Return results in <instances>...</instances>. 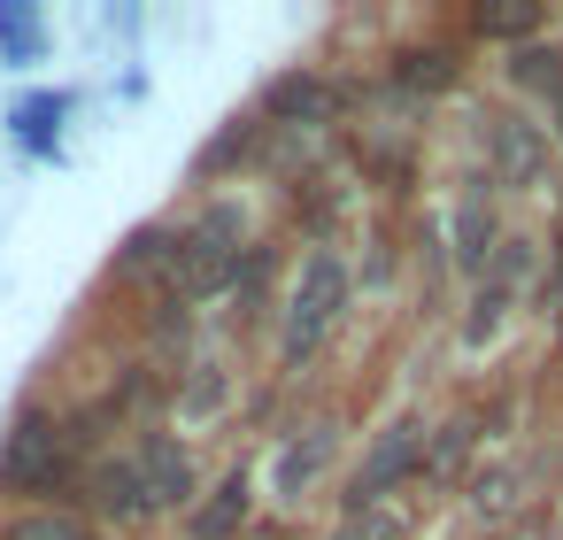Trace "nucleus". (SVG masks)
Returning a JSON list of instances; mask_svg holds the SVG:
<instances>
[{"label":"nucleus","mask_w":563,"mask_h":540,"mask_svg":"<svg viewBox=\"0 0 563 540\" xmlns=\"http://www.w3.org/2000/svg\"><path fill=\"white\" fill-rule=\"evenodd\" d=\"M340 309H347V263H340V247H309V255H301V271H294V294H286L278 355H286L294 371H301V363H317V348L332 340Z\"/></svg>","instance_id":"1"},{"label":"nucleus","mask_w":563,"mask_h":540,"mask_svg":"<svg viewBox=\"0 0 563 540\" xmlns=\"http://www.w3.org/2000/svg\"><path fill=\"white\" fill-rule=\"evenodd\" d=\"M532 286V240H501L494 263L471 278V317H463V348H486L509 317V301Z\"/></svg>","instance_id":"2"},{"label":"nucleus","mask_w":563,"mask_h":540,"mask_svg":"<svg viewBox=\"0 0 563 540\" xmlns=\"http://www.w3.org/2000/svg\"><path fill=\"white\" fill-rule=\"evenodd\" d=\"M409 471H424V425H417V417H394V425L371 440L363 471L347 478V509H386V494H394Z\"/></svg>","instance_id":"3"},{"label":"nucleus","mask_w":563,"mask_h":540,"mask_svg":"<svg viewBox=\"0 0 563 540\" xmlns=\"http://www.w3.org/2000/svg\"><path fill=\"white\" fill-rule=\"evenodd\" d=\"M170 271H178L186 294H217V286L240 271V217H232V209H209V217L178 240V263H170Z\"/></svg>","instance_id":"4"},{"label":"nucleus","mask_w":563,"mask_h":540,"mask_svg":"<svg viewBox=\"0 0 563 540\" xmlns=\"http://www.w3.org/2000/svg\"><path fill=\"white\" fill-rule=\"evenodd\" d=\"M63 471H70V432L47 425V417H24L16 440H9V455H0V478L24 486V494H47Z\"/></svg>","instance_id":"5"},{"label":"nucleus","mask_w":563,"mask_h":540,"mask_svg":"<svg viewBox=\"0 0 563 540\" xmlns=\"http://www.w3.org/2000/svg\"><path fill=\"white\" fill-rule=\"evenodd\" d=\"M132 478H140V509H178V502L194 494V463H186V448L163 440V432L132 448Z\"/></svg>","instance_id":"6"},{"label":"nucleus","mask_w":563,"mask_h":540,"mask_svg":"<svg viewBox=\"0 0 563 540\" xmlns=\"http://www.w3.org/2000/svg\"><path fill=\"white\" fill-rule=\"evenodd\" d=\"M494 178L501 186H540L548 178V132L532 117H501L494 124Z\"/></svg>","instance_id":"7"},{"label":"nucleus","mask_w":563,"mask_h":540,"mask_svg":"<svg viewBox=\"0 0 563 540\" xmlns=\"http://www.w3.org/2000/svg\"><path fill=\"white\" fill-rule=\"evenodd\" d=\"M332 448H340V425H324V417H317V425H301V432L278 448V471H271V486H278L286 502H301V494L317 486V471L332 463Z\"/></svg>","instance_id":"8"},{"label":"nucleus","mask_w":563,"mask_h":540,"mask_svg":"<svg viewBox=\"0 0 563 540\" xmlns=\"http://www.w3.org/2000/svg\"><path fill=\"white\" fill-rule=\"evenodd\" d=\"M494 247H501V232H494V186L478 178V186L455 201V271L478 278V271L494 263Z\"/></svg>","instance_id":"9"},{"label":"nucleus","mask_w":563,"mask_h":540,"mask_svg":"<svg viewBox=\"0 0 563 540\" xmlns=\"http://www.w3.org/2000/svg\"><path fill=\"white\" fill-rule=\"evenodd\" d=\"M509 86L548 101L555 109V132H563V55L555 47H509Z\"/></svg>","instance_id":"10"},{"label":"nucleus","mask_w":563,"mask_h":540,"mask_svg":"<svg viewBox=\"0 0 563 540\" xmlns=\"http://www.w3.org/2000/svg\"><path fill=\"white\" fill-rule=\"evenodd\" d=\"M394 86L440 93V86H455V55H448V47H409V55L394 63Z\"/></svg>","instance_id":"11"},{"label":"nucleus","mask_w":563,"mask_h":540,"mask_svg":"<svg viewBox=\"0 0 563 540\" xmlns=\"http://www.w3.org/2000/svg\"><path fill=\"white\" fill-rule=\"evenodd\" d=\"M471 440H478V425H471V417L440 425V432L424 440V471H432V478H455V471L471 463Z\"/></svg>","instance_id":"12"},{"label":"nucleus","mask_w":563,"mask_h":540,"mask_svg":"<svg viewBox=\"0 0 563 540\" xmlns=\"http://www.w3.org/2000/svg\"><path fill=\"white\" fill-rule=\"evenodd\" d=\"M240 517H247V478L232 471V478L217 486V502H201V509H194V532H201V540H224Z\"/></svg>","instance_id":"13"},{"label":"nucleus","mask_w":563,"mask_h":540,"mask_svg":"<svg viewBox=\"0 0 563 540\" xmlns=\"http://www.w3.org/2000/svg\"><path fill=\"white\" fill-rule=\"evenodd\" d=\"M471 24H478L486 40H525V32H540V0H486Z\"/></svg>","instance_id":"14"},{"label":"nucleus","mask_w":563,"mask_h":540,"mask_svg":"<svg viewBox=\"0 0 563 540\" xmlns=\"http://www.w3.org/2000/svg\"><path fill=\"white\" fill-rule=\"evenodd\" d=\"M93 502H101V509H117V517H147V509H140L132 455H117V463H101V471H93Z\"/></svg>","instance_id":"15"},{"label":"nucleus","mask_w":563,"mask_h":540,"mask_svg":"<svg viewBox=\"0 0 563 540\" xmlns=\"http://www.w3.org/2000/svg\"><path fill=\"white\" fill-rule=\"evenodd\" d=\"M271 109H278V117H332V86L286 78V86H271Z\"/></svg>","instance_id":"16"},{"label":"nucleus","mask_w":563,"mask_h":540,"mask_svg":"<svg viewBox=\"0 0 563 540\" xmlns=\"http://www.w3.org/2000/svg\"><path fill=\"white\" fill-rule=\"evenodd\" d=\"M324 540H401V509H347Z\"/></svg>","instance_id":"17"},{"label":"nucleus","mask_w":563,"mask_h":540,"mask_svg":"<svg viewBox=\"0 0 563 540\" xmlns=\"http://www.w3.org/2000/svg\"><path fill=\"white\" fill-rule=\"evenodd\" d=\"M0 540H86V525H78V517H63V509H32V517H16Z\"/></svg>","instance_id":"18"},{"label":"nucleus","mask_w":563,"mask_h":540,"mask_svg":"<svg viewBox=\"0 0 563 540\" xmlns=\"http://www.w3.org/2000/svg\"><path fill=\"white\" fill-rule=\"evenodd\" d=\"M509 502H517V478H509V471H494V478H478V509H486V517H501Z\"/></svg>","instance_id":"19"},{"label":"nucleus","mask_w":563,"mask_h":540,"mask_svg":"<svg viewBox=\"0 0 563 540\" xmlns=\"http://www.w3.org/2000/svg\"><path fill=\"white\" fill-rule=\"evenodd\" d=\"M548 309L563 317V247H555V294H548Z\"/></svg>","instance_id":"20"}]
</instances>
